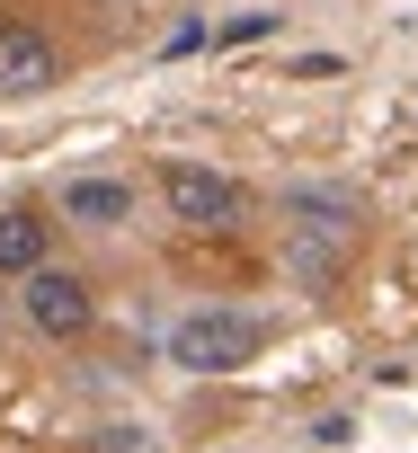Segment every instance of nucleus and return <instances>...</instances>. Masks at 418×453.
I'll list each match as a JSON object with an SVG mask.
<instances>
[{
    "label": "nucleus",
    "mask_w": 418,
    "mask_h": 453,
    "mask_svg": "<svg viewBox=\"0 0 418 453\" xmlns=\"http://www.w3.org/2000/svg\"><path fill=\"white\" fill-rule=\"evenodd\" d=\"M259 36H276V10H241L232 27H214V45H259Z\"/></svg>",
    "instance_id": "nucleus-7"
},
{
    "label": "nucleus",
    "mask_w": 418,
    "mask_h": 453,
    "mask_svg": "<svg viewBox=\"0 0 418 453\" xmlns=\"http://www.w3.org/2000/svg\"><path fill=\"white\" fill-rule=\"evenodd\" d=\"M107 453H151V435H134V426H116V444Z\"/></svg>",
    "instance_id": "nucleus-8"
},
{
    "label": "nucleus",
    "mask_w": 418,
    "mask_h": 453,
    "mask_svg": "<svg viewBox=\"0 0 418 453\" xmlns=\"http://www.w3.org/2000/svg\"><path fill=\"white\" fill-rule=\"evenodd\" d=\"M54 81H63L54 36L27 27V19H10V27H0V98H36V89H54Z\"/></svg>",
    "instance_id": "nucleus-4"
},
{
    "label": "nucleus",
    "mask_w": 418,
    "mask_h": 453,
    "mask_svg": "<svg viewBox=\"0 0 418 453\" xmlns=\"http://www.w3.org/2000/svg\"><path fill=\"white\" fill-rule=\"evenodd\" d=\"M45 258H54V222L36 204H10L0 213V276H36Z\"/></svg>",
    "instance_id": "nucleus-5"
},
{
    "label": "nucleus",
    "mask_w": 418,
    "mask_h": 453,
    "mask_svg": "<svg viewBox=\"0 0 418 453\" xmlns=\"http://www.w3.org/2000/svg\"><path fill=\"white\" fill-rule=\"evenodd\" d=\"M63 213H72V222H98V232H116V222L134 213V187H125V178H81V187L63 196Z\"/></svg>",
    "instance_id": "nucleus-6"
},
{
    "label": "nucleus",
    "mask_w": 418,
    "mask_h": 453,
    "mask_svg": "<svg viewBox=\"0 0 418 453\" xmlns=\"http://www.w3.org/2000/svg\"><path fill=\"white\" fill-rule=\"evenodd\" d=\"M160 196H169V213H178V222H196V232H232V222L250 213L241 178L196 169V160H169V169H160Z\"/></svg>",
    "instance_id": "nucleus-2"
},
{
    "label": "nucleus",
    "mask_w": 418,
    "mask_h": 453,
    "mask_svg": "<svg viewBox=\"0 0 418 453\" xmlns=\"http://www.w3.org/2000/svg\"><path fill=\"white\" fill-rule=\"evenodd\" d=\"M19 285H27L19 303H27V320H36L45 338H81V329H89V311H98V303H89V285H81L72 267H54V258H45L36 276H19Z\"/></svg>",
    "instance_id": "nucleus-3"
},
{
    "label": "nucleus",
    "mask_w": 418,
    "mask_h": 453,
    "mask_svg": "<svg viewBox=\"0 0 418 453\" xmlns=\"http://www.w3.org/2000/svg\"><path fill=\"white\" fill-rule=\"evenodd\" d=\"M259 347H267V329L250 311H187L169 329V365L178 373H241V365H259Z\"/></svg>",
    "instance_id": "nucleus-1"
}]
</instances>
